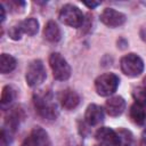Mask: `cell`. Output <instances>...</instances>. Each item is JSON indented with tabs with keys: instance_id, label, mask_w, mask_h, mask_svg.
I'll return each instance as SVG.
<instances>
[{
	"instance_id": "9a60e30c",
	"label": "cell",
	"mask_w": 146,
	"mask_h": 146,
	"mask_svg": "<svg viewBox=\"0 0 146 146\" xmlns=\"http://www.w3.org/2000/svg\"><path fill=\"white\" fill-rule=\"evenodd\" d=\"M31 135L34 137L38 146H52V144L48 137V133L42 128H40V127L33 128Z\"/></svg>"
},
{
	"instance_id": "ba28073f",
	"label": "cell",
	"mask_w": 146,
	"mask_h": 146,
	"mask_svg": "<svg viewBox=\"0 0 146 146\" xmlns=\"http://www.w3.org/2000/svg\"><path fill=\"white\" fill-rule=\"evenodd\" d=\"M58 99L60 102V105L65 110H73L80 103V96L72 89H65L59 92Z\"/></svg>"
},
{
	"instance_id": "9c48e42d",
	"label": "cell",
	"mask_w": 146,
	"mask_h": 146,
	"mask_svg": "<svg viewBox=\"0 0 146 146\" xmlns=\"http://www.w3.org/2000/svg\"><path fill=\"white\" fill-rule=\"evenodd\" d=\"M96 139H98L99 141H102L107 146H119L117 132L107 127H102L97 130Z\"/></svg>"
},
{
	"instance_id": "e0dca14e",
	"label": "cell",
	"mask_w": 146,
	"mask_h": 146,
	"mask_svg": "<svg viewBox=\"0 0 146 146\" xmlns=\"http://www.w3.org/2000/svg\"><path fill=\"white\" fill-rule=\"evenodd\" d=\"M21 26L23 30V33L27 34V35H34L36 34L38 30H39V23L35 18H27L23 22H21Z\"/></svg>"
},
{
	"instance_id": "7402d4cb",
	"label": "cell",
	"mask_w": 146,
	"mask_h": 146,
	"mask_svg": "<svg viewBox=\"0 0 146 146\" xmlns=\"http://www.w3.org/2000/svg\"><path fill=\"white\" fill-rule=\"evenodd\" d=\"M9 8L13 11H18V9H23L25 7V2L24 1H9Z\"/></svg>"
},
{
	"instance_id": "8fae6325",
	"label": "cell",
	"mask_w": 146,
	"mask_h": 146,
	"mask_svg": "<svg viewBox=\"0 0 146 146\" xmlns=\"http://www.w3.org/2000/svg\"><path fill=\"white\" fill-rule=\"evenodd\" d=\"M105 107H106V112L108 115L119 116L123 113L125 108V100L121 96H114V97H111L106 102Z\"/></svg>"
},
{
	"instance_id": "4fadbf2b",
	"label": "cell",
	"mask_w": 146,
	"mask_h": 146,
	"mask_svg": "<svg viewBox=\"0 0 146 146\" xmlns=\"http://www.w3.org/2000/svg\"><path fill=\"white\" fill-rule=\"evenodd\" d=\"M130 117L136 124H138V125L144 124L145 120H146V111H145L144 106L135 103L130 107Z\"/></svg>"
},
{
	"instance_id": "8992f818",
	"label": "cell",
	"mask_w": 146,
	"mask_h": 146,
	"mask_svg": "<svg viewBox=\"0 0 146 146\" xmlns=\"http://www.w3.org/2000/svg\"><path fill=\"white\" fill-rule=\"evenodd\" d=\"M46 70L40 59H34L30 63L26 70L25 79L30 87H38L46 80Z\"/></svg>"
},
{
	"instance_id": "6da1fadb",
	"label": "cell",
	"mask_w": 146,
	"mask_h": 146,
	"mask_svg": "<svg viewBox=\"0 0 146 146\" xmlns=\"http://www.w3.org/2000/svg\"><path fill=\"white\" fill-rule=\"evenodd\" d=\"M34 106L40 116L47 120H55L58 115L57 105L54 100L52 94L49 90H42L33 97Z\"/></svg>"
},
{
	"instance_id": "d6986e66",
	"label": "cell",
	"mask_w": 146,
	"mask_h": 146,
	"mask_svg": "<svg viewBox=\"0 0 146 146\" xmlns=\"http://www.w3.org/2000/svg\"><path fill=\"white\" fill-rule=\"evenodd\" d=\"M132 97L136 100L137 104L141 105V106H146V88L145 87H139L136 88L132 91Z\"/></svg>"
},
{
	"instance_id": "603a6c76",
	"label": "cell",
	"mask_w": 146,
	"mask_h": 146,
	"mask_svg": "<svg viewBox=\"0 0 146 146\" xmlns=\"http://www.w3.org/2000/svg\"><path fill=\"white\" fill-rule=\"evenodd\" d=\"M22 146H38V145H36V141H35L34 137L32 135H30L27 138H25V140L23 141Z\"/></svg>"
},
{
	"instance_id": "7c38bea8",
	"label": "cell",
	"mask_w": 146,
	"mask_h": 146,
	"mask_svg": "<svg viewBox=\"0 0 146 146\" xmlns=\"http://www.w3.org/2000/svg\"><path fill=\"white\" fill-rule=\"evenodd\" d=\"M43 34H44V38L50 42H57L62 35L58 25L54 21H49L46 24L44 30H43Z\"/></svg>"
},
{
	"instance_id": "277c9868",
	"label": "cell",
	"mask_w": 146,
	"mask_h": 146,
	"mask_svg": "<svg viewBox=\"0 0 146 146\" xmlns=\"http://www.w3.org/2000/svg\"><path fill=\"white\" fill-rule=\"evenodd\" d=\"M120 65H121L122 72L130 78L140 75L144 70V62L136 54H128L123 56L121 58Z\"/></svg>"
},
{
	"instance_id": "52a82bcc",
	"label": "cell",
	"mask_w": 146,
	"mask_h": 146,
	"mask_svg": "<svg viewBox=\"0 0 146 146\" xmlns=\"http://www.w3.org/2000/svg\"><path fill=\"white\" fill-rule=\"evenodd\" d=\"M100 21L108 27H117L125 23L127 17L124 14L113 8H106L100 14Z\"/></svg>"
},
{
	"instance_id": "2e32d148",
	"label": "cell",
	"mask_w": 146,
	"mask_h": 146,
	"mask_svg": "<svg viewBox=\"0 0 146 146\" xmlns=\"http://www.w3.org/2000/svg\"><path fill=\"white\" fill-rule=\"evenodd\" d=\"M16 67V59L8 54H1L0 57V71L1 73L6 74L11 72Z\"/></svg>"
},
{
	"instance_id": "30bf717a",
	"label": "cell",
	"mask_w": 146,
	"mask_h": 146,
	"mask_svg": "<svg viewBox=\"0 0 146 146\" xmlns=\"http://www.w3.org/2000/svg\"><path fill=\"white\" fill-rule=\"evenodd\" d=\"M104 119V111L97 104H90L84 113V120L89 125H97Z\"/></svg>"
},
{
	"instance_id": "7a4b0ae2",
	"label": "cell",
	"mask_w": 146,
	"mask_h": 146,
	"mask_svg": "<svg viewBox=\"0 0 146 146\" xmlns=\"http://www.w3.org/2000/svg\"><path fill=\"white\" fill-rule=\"evenodd\" d=\"M120 79L114 73H104L95 80V88L99 96L107 97L114 94L119 87Z\"/></svg>"
},
{
	"instance_id": "484cf974",
	"label": "cell",
	"mask_w": 146,
	"mask_h": 146,
	"mask_svg": "<svg viewBox=\"0 0 146 146\" xmlns=\"http://www.w3.org/2000/svg\"><path fill=\"white\" fill-rule=\"evenodd\" d=\"M95 146H107V145H105V144H99V145H95Z\"/></svg>"
},
{
	"instance_id": "5b68a950",
	"label": "cell",
	"mask_w": 146,
	"mask_h": 146,
	"mask_svg": "<svg viewBox=\"0 0 146 146\" xmlns=\"http://www.w3.org/2000/svg\"><path fill=\"white\" fill-rule=\"evenodd\" d=\"M59 19L72 27H80L83 24V14L82 11L76 7L71 3H67L62 7L59 11Z\"/></svg>"
},
{
	"instance_id": "44dd1931",
	"label": "cell",
	"mask_w": 146,
	"mask_h": 146,
	"mask_svg": "<svg viewBox=\"0 0 146 146\" xmlns=\"http://www.w3.org/2000/svg\"><path fill=\"white\" fill-rule=\"evenodd\" d=\"M11 141V136H10V130H6V128L1 129V135H0V146H9Z\"/></svg>"
},
{
	"instance_id": "d4e9b609",
	"label": "cell",
	"mask_w": 146,
	"mask_h": 146,
	"mask_svg": "<svg viewBox=\"0 0 146 146\" xmlns=\"http://www.w3.org/2000/svg\"><path fill=\"white\" fill-rule=\"evenodd\" d=\"M139 34H140V38L146 42V27L141 29V30H140V32H139Z\"/></svg>"
},
{
	"instance_id": "3957f363",
	"label": "cell",
	"mask_w": 146,
	"mask_h": 146,
	"mask_svg": "<svg viewBox=\"0 0 146 146\" xmlns=\"http://www.w3.org/2000/svg\"><path fill=\"white\" fill-rule=\"evenodd\" d=\"M52 75L58 81H65L71 76V66L59 52H52L49 57Z\"/></svg>"
},
{
	"instance_id": "cb8c5ba5",
	"label": "cell",
	"mask_w": 146,
	"mask_h": 146,
	"mask_svg": "<svg viewBox=\"0 0 146 146\" xmlns=\"http://www.w3.org/2000/svg\"><path fill=\"white\" fill-rule=\"evenodd\" d=\"M83 5H86L87 7H89V8H95V7H97L98 5H100V2L99 1H91V2H89V1H84L83 2Z\"/></svg>"
},
{
	"instance_id": "5bb4252c",
	"label": "cell",
	"mask_w": 146,
	"mask_h": 146,
	"mask_svg": "<svg viewBox=\"0 0 146 146\" xmlns=\"http://www.w3.org/2000/svg\"><path fill=\"white\" fill-rule=\"evenodd\" d=\"M16 89L11 86H5L3 89H2V92H1V99H0V103H1V107L5 110L6 107H8L16 98Z\"/></svg>"
},
{
	"instance_id": "ac0fdd59",
	"label": "cell",
	"mask_w": 146,
	"mask_h": 146,
	"mask_svg": "<svg viewBox=\"0 0 146 146\" xmlns=\"http://www.w3.org/2000/svg\"><path fill=\"white\" fill-rule=\"evenodd\" d=\"M117 139H119V146H131L133 141L132 133L127 129H119L117 131Z\"/></svg>"
},
{
	"instance_id": "ffe728a7",
	"label": "cell",
	"mask_w": 146,
	"mask_h": 146,
	"mask_svg": "<svg viewBox=\"0 0 146 146\" xmlns=\"http://www.w3.org/2000/svg\"><path fill=\"white\" fill-rule=\"evenodd\" d=\"M22 33H23V30H22V26H21V22L15 23L14 25H11L9 27V31H8V34L13 40H19L21 36H22Z\"/></svg>"
}]
</instances>
